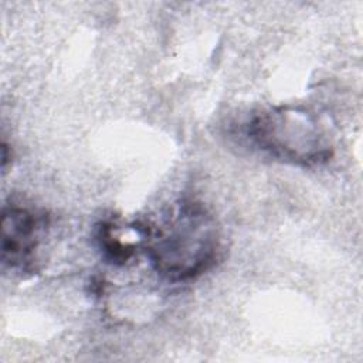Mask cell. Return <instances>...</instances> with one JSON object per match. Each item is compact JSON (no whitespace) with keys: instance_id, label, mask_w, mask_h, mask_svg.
Returning a JSON list of instances; mask_svg holds the SVG:
<instances>
[{"instance_id":"3957f363","label":"cell","mask_w":363,"mask_h":363,"mask_svg":"<svg viewBox=\"0 0 363 363\" xmlns=\"http://www.w3.org/2000/svg\"><path fill=\"white\" fill-rule=\"evenodd\" d=\"M43 227V217L33 210L14 204L4 207L1 217L3 261L11 268H27L33 261Z\"/></svg>"},{"instance_id":"7a4b0ae2","label":"cell","mask_w":363,"mask_h":363,"mask_svg":"<svg viewBox=\"0 0 363 363\" xmlns=\"http://www.w3.org/2000/svg\"><path fill=\"white\" fill-rule=\"evenodd\" d=\"M248 136L264 150L294 163L312 164L329 157L315 119L298 109L278 108L255 115Z\"/></svg>"},{"instance_id":"6da1fadb","label":"cell","mask_w":363,"mask_h":363,"mask_svg":"<svg viewBox=\"0 0 363 363\" xmlns=\"http://www.w3.org/2000/svg\"><path fill=\"white\" fill-rule=\"evenodd\" d=\"M143 241L156 272L173 282L203 274L218 251L216 221L196 201H182L156 227H143Z\"/></svg>"}]
</instances>
